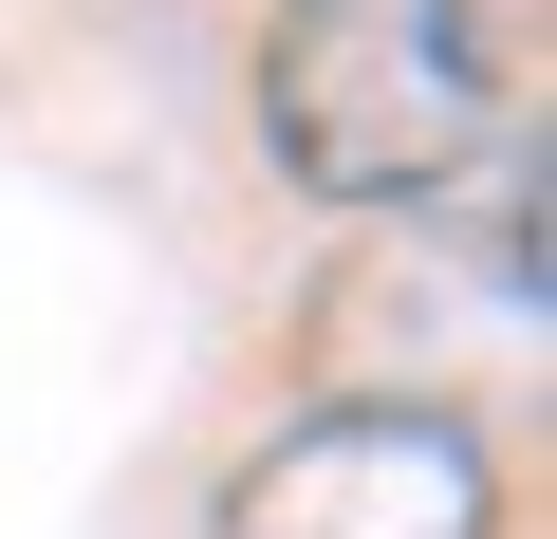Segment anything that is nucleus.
Instances as JSON below:
<instances>
[{"mask_svg": "<svg viewBox=\"0 0 557 539\" xmlns=\"http://www.w3.org/2000/svg\"><path fill=\"white\" fill-rule=\"evenodd\" d=\"M502 483L446 409H317V428H278L205 539H483Z\"/></svg>", "mask_w": 557, "mask_h": 539, "instance_id": "obj_2", "label": "nucleus"}, {"mask_svg": "<svg viewBox=\"0 0 557 539\" xmlns=\"http://www.w3.org/2000/svg\"><path fill=\"white\" fill-rule=\"evenodd\" d=\"M502 131V57L465 0H278L260 38V149L317 205H409Z\"/></svg>", "mask_w": 557, "mask_h": 539, "instance_id": "obj_1", "label": "nucleus"}]
</instances>
